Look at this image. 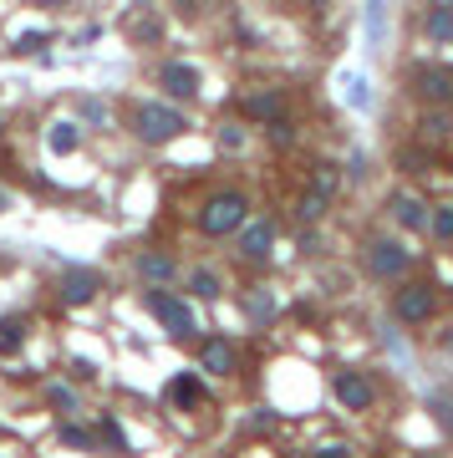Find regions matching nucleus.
<instances>
[{
  "label": "nucleus",
  "mask_w": 453,
  "mask_h": 458,
  "mask_svg": "<svg viewBox=\"0 0 453 458\" xmlns=\"http://www.w3.org/2000/svg\"><path fill=\"white\" fill-rule=\"evenodd\" d=\"M199 367H204L209 377H229L235 372V346H229L225 336H209L204 352H199Z\"/></svg>",
  "instance_id": "nucleus-9"
},
{
  "label": "nucleus",
  "mask_w": 453,
  "mask_h": 458,
  "mask_svg": "<svg viewBox=\"0 0 453 458\" xmlns=\"http://www.w3.org/2000/svg\"><path fill=\"white\" fill-rule=\"evenodd\" d=\"M341 87H346V102H352V107H367V102H372L367 98V77H362V72H346V82Z\"/></svg>",
  "instance_id": "nucleus-18"
},
{
  "label": "nucleus",
  "mask_w": 453,
  "mask_h": 458,
  "mask_svg": "<svg viewBox=\"0 0 453 458\" xmlns=\"http://www.w3.org/2000/svg\"><path fill=\"white\" fill-rule=\"evenodd\" d=\"M47 41H51L47 31H26V36H21V41H16V51H21V56H31V51H41V47H47Z\"/></svg>",
  "instance_id": "nucleus-25"
},
{
  "label": "nucleus",
  "mask_w": 453,
  "mask_h": 458,
  "mask_svg": "<svg viewBox=\"0 0 453 458\" xmlns=\"http://www.w3.org/2000/svg\"><path fill=\"white\" fill-rule=\"evenodd\" d=\"M219 143H225V148H240V143H244V132L235 128V123H225V132H219Z\"/></svg>",
  "instance_id": "nucleus-29"
},
{
  "label": "nucleus",
  "mask_w": 453,
  "mask_h": 458,
  "mask_svg": "<svg viewBox=\"0 0 453 458\" xmlns=\"http://www.w3.org/2000/svg\"><path fill=\"white\" fill-rule=\"evenodd\" d=\"M138 270H143L148 280H158V285H168V280H174V260H168V255H143V260H138Z\"/></svg>",
  "instance_id": "nucleus-17"
},
{
  "label": "nucleus",
  "mask_w": 453,
  "mask_h": 458,
  "mask_svg": "<svg viewBox=\"0 0 453 458\" xmlns=\"http://www.w3.org/2000/svg\"><path fill=\"white\" fill-rule=\"evenodd\" d=\"M47 397H51V403H56V408H66V412L77 408V397L66 393V387H47Z\"/></svg>",
  "instance_id": "nucleus-28"
},
{
  "label": "nucleus",
  "mask_w": 453,
  "mask_h": 458,
  "mask_svg": "<svg viewBox=\"0 0 453 458\" xmlns=\"http://www.w3.org/2000/svg\"><path fill=\"white\" fill-rule=\"evenodd\" d=\"M270 143H276V148H291V143H295L291 117H276V123H270Z\"/></svg>",
  "instance_id": "nucleus-21"
},
{
  "label": "nucleus",
  "mask_w": 453,
  "mask_h": 458,
  "mask_svg": "<svg viewBox=\"0 0 453 458\" xmlns=\"http://www.w3.org/2000/svg\"><path fill=\"white\" fill-rule=\"evenodd\" d=\"M132 128H138V138H143V143H168V138H178L189 123H184V113H178V107H168V102H143V107H138V117H132Z\"/></svg>",
  "instance_id": "nucleus-2"
},
{
  "label": "nucleus",
  "mask_w": 453,
  "mask_h": 458,
  "mask_svg": "<svg viewBox=\"0 0 453 458\" xmlns=\"http://www.w3.org/2000/svg\"><path fill=\"white\" fill-rule=\"evenodd\" d=\"M331 393H337L341 408L362 412V408H372V393H377V387H372V377H362V372H337Z\"/></svg>",
  "instance_id": "nucleus-5"
},
{
  "label": "nucleus",
  "mask_w": 453,
  "mask_h": 458,
  "mask_svg": "<svg viewBox=\"0 0 453 458\" xmlns=\"http://www.w3.org/2000/svg\"><path fill=\"white\" fill-rule=\"evenodd\" d=\"M407 260H413V255H407V250L397 245V240H377V245L367 250V270H372L377 280L403 276V270H407Z\"/></svg>",
  "instance_id": "nucleus-4"
},
{
  "label": "nucleus",
  "mask_w": 453,
  "mask_h": 458,
  "mask_svg": "<svg viewBox=\"0 0 453 458\" xmlns=\"http://www.w3.org/2000/svg\"><path fill=\"white\" fill-rule=\"evenodd\" d=\"M194 291L199 295H219V276H214V270H194Z\"/></svg>",
  "instance_id": "nucleus-26"
},
{
  "label": "nucleus",
  "mask_w": 453,
  "mask_h": 458,
  "mask_svg": "<svg viewBox=\"0 0 453 458\" xmlns=\"http://www.w3.org/2000/svg\"><path fill=\"white\" fill-rule=\"evenodd\" d=\"M36 5H62V0H36Z\"/></svg>",
  "instance_id": "nucleus-31"
},
{
  "label": "nucleus",
  "mask_w": 453,
  "mask_h": 458,
  "mask_svg": "<svg viewBox=\"0 0 453 458\" xmlns=\"http://www.w3.org/2000/svg\"><path fill=\"white\" fill-rule=\"evenodd\" d=\"M148 311L158 316L163 327H168V336H178V342H189L194 336V311L178 301V295H168V291H148Z\"/></svg>",
  "instance_id": "nucleus-3"
},
{
  "label": "nucleus",
  "mask_w": 453,
  "mask_h": 458,
  "mask_svg": "<svg viewBox=\"0 0 453 458\" xmlns=\"http://www.w3.org/2000/svg\"><path fill=\"white\" fill-rule=\"evenodd\" d=\"M326 199H331V194H326V189H316V183H311V194L301 199V219H321V214H326Z\"/></svg>",
  "instance_id": "nucleus-19"
},
{
  "label": "nucleus",
  "mask_w": 453,
  "mask_h": 458,
  "mask_svg": "<svg viewBox=\"0 0 453 458\" xmlns=\"http://www.w3.org/2000/svg\"><path fill=\"white\" fill-rule=\"evenodd\" d=\"M62 443H72V448H92V433H87V428H77V423H66L62 428Z\"/></svg>",
  "instance_id": "nucleus-24"
},
{
  "label": "nucleus",
  "mask_w": 453,
  "mask_h": 458,
  "mask_svg": "<svg viewBox=\"0 0 453 458\" xmlns=\"http://www.w3.org/2000/svg\"><path fill=\"white\" fill-rule=\"evenodd\" d=\"M392 214H397V225H403V229H423V225H428V204H423L418 194H397V199H392Z\"/></svg>",
  "instance_id": "nucleus-13"
},
{
  "label": "nucleus",
  "mask_w": 453,
  "mask_h": 458,
  "mask_svg": "<svg viewBox=\"0 0 453 458\" xmlns=\"http://www.w3.org/2000/svg\"><path fill=\"white\" fill-rule=\"evenodd\" d=\"M163 87H168V98H194V92H199V66L168 62V66H163Z\"/></svg>",
  "instance_id": "nucleus-10"
},
{
  "label": "nucleus",
  "mask_w": 453,
  "mask_h": 458,
  "mask_svg": "<svg viewBox=\"0 0 453 458\" xmlns=\"http://www.w3.org/2000/svg\"><path fill=\"white\" fill-rule=\"evenodd\" d=\"M244 234H240V255L244 260H270V250H276V225L270 219H255V225H240Z\"/></svg>",
  "instance_id": "nucleus-7"
},
{
  "label": "nucleus",
  "mask_w": 453,
  "mask_h": 458,
  "mask_svg": "<svg viewBox=\"0 0 453 458\" xmlns=\"http://www.w3.org/2000/svg\"><path fill=\"white\" fill-rule=\"evenodd\" d=\"M428 225H433V234H438V240H453V204L433 209V214H428Z\"/></svg>",
  "instance_id": "nucleus-20"
},
{
  "label": "nucleus",
  "mask_w": 453,
  "mask_h": 458,
  "mask_svg": "<svg viewBox=\"0 0 453 458\" xmlns=\"http://www.w3.org/2000/svg\"><path fill=\"white\" fill-rule=\"evenodd\" d=\"M413 82L428 102H453V66H418Z\"/></svg>",
  "instance_id": "nucleus-8"
},
{
  "label": "nucleus",
  "mask_w": 453,
  "mask_h": 458,
  "mask_svg": "<svg viewBox=\"0 0 453 458\" xmlns=\"http://www.w3.org/2000/svg\"><path fill=\"white\" fill-rule=\"evenodd\" d=\"M367 31H372V41H382V31H388V16H382V0H372V5H367Z\"/></svg>",
  "instance_id": "nucleus-22"
},
{
  "label": "nucleus",
  "mask_w": 453,
  "mask_h": 458,
  "mask_svg": "<svg viewBox=\"0 0 453 458\" xmlns=\"http://www.w3.org/2000/svg\"><path fill=\"white\" fill-rule=\"evenodd\" d=\"M306 5H311V11H326V0H306Z\"/></svg>",
  "instance_id": "nucleus-30"
},
{
  "label": "nucleus",
  "mask_w": 453,
  "mask_h": 458,
  "mask_svg": "<svg viewBox=\"0 0 453 458\" xmlns=\"http://www.w3.org/2000/svg\"><path fill=\"white\" fill-rule=\"evenodd\" d=\"M77 143H81V128H77V123H66V117H62V123H51V132H47V148H51V153H62V158H66V153H77Z\"/></svg>",
  "instance_id": "nucleus-16"
},
{
  "label": "nucleus",
  "mask_w": 453,
  "mask_h": 458,
  "mask_svg": "<svg viewBox=\"0 0 453 458\" xmlns=\"http://www.w3.org/2000/svg\"><path fill=\"white\" fill-rule=\"evenodd\" d=\"M102 438L113 443V448H128V433H123V428H117L113 418H102Z\"/></svg>",
  "instance_id": "nucleus-27"
},
{
  "label": "nucleus",
  "mask_w": 453,
  "mask_h": 458,
  "mask_svg": "<svg viewBox=\"0 0 453 458\" xmlns=\"http://www.w3.org/2000/svg\"><path fill=\"white\" fill-rule=\"evenodd\" d=\"M392 311H397V321H428V316L438 311V301H433V291L428 285H407V291H397V301H392Z\"/></svg>",
  "instance_id": "nucleus-6"
},
{
  "label": "nucleus",
  "mask_w": 453,
  "mask_h": 458,
  "mask_svg": "<svg viewBox=\"0 0 453 458\" xmlns=\"http://www.w3.org/2000/svg\"><path fill=\"white\" fill-rule=\"evenodd\" d=\"M423 26H428V36H433V41H453V5H449V0H433Z\"/></svg>",
  "instance_id": "nucleus-15"
},
{
  "label": "nucleus",
  "mask_w": 453,
  "mask_h": 458,
  "mask_svg": "<svg viewBox=\"0 0 453 458\" xmlns=\"http://www.w3.org/2000/svg\"><path fill=\"white\" fill-rule=\"evenodd\" d=\"M0 352H5V357L21 352V321H5V327H0Z\"/></svg>",
  "instance_id": "nucleus-23"
},
{
  "label": "nucleus",
  "mask_w": 453,
  "mask_h": 458,
  "mask_svg": "<svg viewBox=\"0 0 453 458\" xmlns=\"http://www.w3.org/2000/svg\"><path fill=\"white\" fill-rule=\"evenodd\" d=\"M240 107H244V117H260V123H276V117H286V98H280L276 87H270V92H250Z\"/></svg>",
  "instance_id": "nucleus-12"
},
{
  "label": "nucleus",
  "mask_w": 453,
  "mask_h": 458,
  "mask_svg": "<svg viewBox=\"0 0 453 458\" xmlns=\"http://www.w3.org/2000/svg\"><path fill=\"white\" fill-rule=\"evenodd\" d=\"M244 214H250V199L235 194V189H219V194L204 199V209H199V229H204L209 240H219V234H235V229L244 225Z\"/></svg>",
  "instance_id": "nucleus-1"
},
{
  "label": "nucleus",
  "mask_w": 453,
  "mask_h": 458,
  "mask_svg": "<svg viewBox=\"0 0 453 458\" xmlns=\"http://www.w3.org/2000/svg\"><path fill=\"white\" fill-rule=\"evenodd\" d=\"M98 270H66V280H62V301L66 306H81V301H92L98 295Z\"/></svg>",
  "instance_id": "nucleus-11"
},
{
  "label": "nucleus",
  "mask_w": 453,
  "mask_h": 458,
  "mask_svg": "<svg viewBox=\"0 0 453 458\" xmlns=\"http://www.w3.org/2000/svg\"><path fill=\"white\" fill-rule=\"evenodd\" d=\"M168 403H178V408H194V403H204V382H199L194 372H184L168 382Z\"/></svg>",
  "instance_id": "nucleus-14"
}]
</instances>
